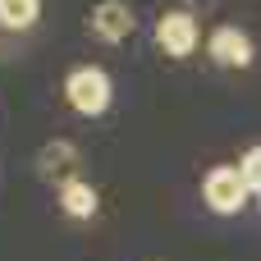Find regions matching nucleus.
I'll use <instances>...</instances> for the list:
<instances>
[{
	"mask_svg": "<svg viewBox=\"0 0 261 261\" xmlns=\"http://www.w3.org/2000/svg\"><path fill=\"white\" fill-rule=\"evenodd\" d=\"M206 55L225 69H243V64H252V37L243 28H216L206 41Z\"/></svg>",
	"mask_w": 261,
	"mask_h": 261,
	"instance_id": "obj_4",
	"label": "nucleus"
},
{
	"mask_svg": "<svg viewBox=\"0 0 261 261\" xmlns=\"http://www.w3.org/2000/svg\"><path fill=\"white\" fill-rule=\"evenodd\" d=\"M92 32L101 37V41H124L128 32H133V9L124 5V0H101L96 9H92Z\"/></svg>",
	"mask_w": 261,
	"mask_h": 261,
	"instance_id": "obj_5",
	"label": "nucleus"
},
{
	"mask_svg": "<svg viewBox=\"0 0 261 261\" xmlns=\"http://www.w3.org/2000/svg\"><path fill=\"white\" fill-rule=\"evenodd\" d=\"M197 37H202V28H197V18L188 9H170V14L156 18V46L165 55H174V60L193 55L197 50Z\"/></svg>",
	"mask_w": 261,
	"mask_h": 261,
	"instance_id": "obj_3",
	"label": "nucleus"
},
{
	"mask_svg": "<svg viewBox=\"0 0 261 261\" xmlns=\"http://www.w3.org/2000/svg\"><path fill=\"white\" fill-rule=\"evenodd\" d=\"M239 174H243V184H248V193H261V147H252V151L243 156V165H239Z\"/></svg>",
	"mask_w": 261,
	"mask_h": 261,
	"instance_id": "obj_8",
	"label": "nucleus"
},
{
	"mask_svg": "<svg viewBox=\"0 0 261 261\" xmlns=\"http://www.w3.org/2000/svg\"><path fill=\"white\" fill-rule=\"evenodd\" d=\"M202 197H206V206H211L216 216H234V211H243V202H248V184H243L239 165H216V170L202 179Z\"/></svg>",
	"mask_w": 261,
	"mask_h": 261,
	"instance_id": "obj_2",
	"label": "nucleus"
},
{
	"mask_svg": "<svg viewBox=\"0 0 261 261\" xmlns=\"http://www.w3.org/2000/svg\"><path fill=\"white\" fill-rule=\"evenodd\" d=\"M37 14H41V0H0V23L5 28H32L37 23Z\"/></svg>",
	"mask_w": 261,
	"mask_h": 261,
	"instance_id": "obj_7",
	"label": "nucleus"
},
{
	"mask_svg": "<svg viewBox=\"0 0 261 261\" xmlns=\"http://www.w3.org/2000/svg\"><path fill=\"white\" fill-rule=\"evenodd\" d=\"M64 101L78 110V115H87V119H96V115H106L110 110V78L101 73V69H73L69 73V83H64Z\"/></svg>",
	"mask_w": 261,
	"mask_h": 261,
	"instance_id": "obj_1",
	"label": "nucleus"
},
{
	"mask_svg": "<svg viewBox=\"0 0 261 261\" xmlns=\"http://www.w3.org/2000/svg\"><path fill=\"white\" fill-rule=\"evenodd\" d=\"M60 206L73 220H92L96 216V188L83 184V179H69V184H60Z\"/></svg>",
	"mask_w": 261,
	"mask_h": 261,
	"instance_id": "obj_6",
	"label": "nucleus"
}]
</instances>
